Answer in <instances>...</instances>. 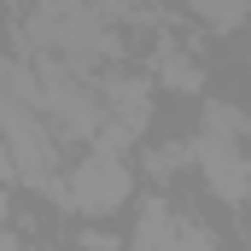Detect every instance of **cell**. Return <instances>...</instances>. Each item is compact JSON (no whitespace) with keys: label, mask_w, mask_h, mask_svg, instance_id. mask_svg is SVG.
I'll return each instance as SVG.
<instances>
[{"label":"cell","mask_w":251,"mask_h":251,"mask_svg":"<svg viewBox=\"0 0 251 251\" xmlns=\"http://www.w3.org/2000/svg\"><path fill=\"white\" fill-rule=\"evenodd\" d=\"M29 41L35 47H53L64 59H105L117 53V35L105 29L100 18V0H41L35 18H29Z\"/></svg>","instance_id":"obj_1"},{"label":"cell","mask_w":251,"mask_h":251,"mask_svg":"<svg viewBox=\"0 0 251 251\" xmlns=\"http://www.w3.org/2000/svg\"><path fill=\"white\" fill-rule=\"evenodd\" d=\"M53 134L59 128L47 123L41 105H29L12 88H0V140H6V158H12L18 176H29V181H47L53 176V158H59V140Z\"/></svg>","instance_id":"obj_2"},{"label":"cell","mask_w":251,"mask_h":251,"mask_svg":"<svg viewBox=\"0 0 251 251\" xmlns=\"http://www.w3.org/2000/svg\"><path fill=\"white\" fill-rule=\"evenodd\" d=\"M128 164L117 158V152H88L76 170H70V181L59 187V199L70 204V210H88V216H105V210H117L128 199Z\"/></svg>","instance_id":"obj_3"},{"label":"cell","mask_w":251,"mask_h":251,"mask_svg":"<svg viewBox=\"0 0 251 251\" xmlns=\"http://www.w3.org/2000/svg\"><path fill=\"white\" fill-rule=\"evenodd\" d=\"M134 251H216L210 228L181 216L176 204L164 199H146L140 204V222H134Z\"/></svg>","instance_id":"obj_4"},{"label":"cell","mask_w":251,"mask_h":251,"mask_svg":"<svg viewBox=\"0 0 251 251\" xmlns=\"http://www.w3.org/2000/svg\"><path fill=\"white\" fill-rule=\"evenodd\" d=\"M193 158L204 164L210 187L222 193V199H246V193H251V164H246V152H240V140H234V134L204 128V134L193 140Z\"/></svg>","instance_id":"obj_5"},{"label":"cell","mask_w":251,"mask_h":251,"mask_svg":"<svg viewBox=\"0 0 251 251\" xmlns=\"http://www.w3.org/2000/svg\"><path fill=\"white\" fill-rule=\"evenodd\" d=\"M193 18H204L210 29H240L251 18V0H187Z\"/></svg>","instance_id":"obj_6"},{"label":"cell","mask_w":251,"mask_h":251,"mask_svg":"<svg viewBox=\"0 0 251 251\" xmlns=\"http://www.w3.org/2000/svg\"><path fill=\"white\" fill-rule=\"evenodd\" d=\"M204 128L240 140V134H251V117H246V111H234V105H222V100H210V105H204Z\"/></svg>","instance_id":"obj_7"},{"label":"cell","mask_w":251,"mask_h":251,"mask_svg":"<svg viewBox=\"0 0 251 251\" xmlns=\"http://www.w3.org/2000/svg\"><path fill=\"white\" fill-rule=\"evenodd\" d=\"M164 82H170V88H199V82H204V70L187 64L176 47H170V53H164Z\"/></svg>","instance_id":"obj_8"},{"label":"cell","mask_w":251,"mask_h":251,"mask_svg":"<svg viewBox=\"0 0 251 251\" xmlns=\"http://www.w3.org/2000/svg\"><path fill=\"white\" fill-rule=\"evenodd\" d=\"M146 0H100V12H140Z\"/></svg>","instance_id":"obj_9"},{"label":"cell","mask_w":251,"mask_h":251,"mask_svg":"<svg viewBox=\"0 0 251 251\" xmlns=\"http://www.w3.org/2000/svg\"><path fill=\"white\" fill-rule=\"evenodd\" d=\"M0 216H6V193H0Z\"/></svg>","instance_id":"obj_10"},{"label":"cell","mask_w":251,"mask_h":251,"mask_svg":"<svg viewBox=\"0 0 251 251\" xmlns=\"http://www.w3.org/2000/svg\"><path fill=\"white\" fill-rule=\"evenodd\" d=\"M246 251H251V246H246Z\"/></svg>","instance_id":"obj_11"}]
</instances>
